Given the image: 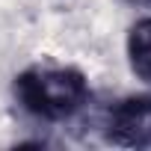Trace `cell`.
Here are the masks:
<instances>
[{
    "mask_svg": "<svg viewBox=\"0 0 151 151\" xmlns=\"http://www.w3.org/2000/svg\"><path fill=\"white\" fill-rule=\"evenodd\" d=\"M107 136L124 148L151 145V95H130L110 110Z\"/></svg>",
    "mask_w": 151,
    "mask_h": 151,
    "instance_id": "cell-2",
    "label": "cell"
},
{
    "mask_svg": "<svg viewBox=\"0 0 151 151\" xmlns=\"http://www.w3.org/2000/svg\"><path fill=\"white\" fill-rule=\"evenodd\" d=\"M127 56H130V68L142 80L151 83V18H142V21H136L130 27Z\"/></svg>",
    "mask_w": 151,
    "mask_h": 151,
    "instance_id": "cell-3",
    "label": "cell"
},
{
    "mask_svg": "<svg viewBox=\"0 0 151 151\" xmlns=\"http://www.w3.org/2000/svg\"><path fill=\"white\" fill-rule=\"evenodd\" d=\"M15 95L27 113L47 122H59L74 116L86 104L89 83L77 68L36 65L15 77Z\"/></svg>",
    "mask_w": 151,
    "mask_h": 151,
    "instance_id": "cell-1",
    "label": "cell"
},
{
    "mask_svg": "<svg viewBox=\"0 0 151 151\" xmlns=\"http://www.w3.org/2000/svg\"><path fill=\"white\" fill-rule=\"evenodd\" d=\"M130 3H151V0H130Z\"/></svg>",
    "mask_w": 151,
    "mask_h": 151,
    "instance_id": "cell-4",
    "label": "cell"
}]
</instances>
